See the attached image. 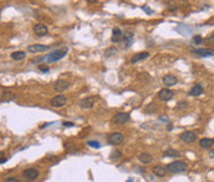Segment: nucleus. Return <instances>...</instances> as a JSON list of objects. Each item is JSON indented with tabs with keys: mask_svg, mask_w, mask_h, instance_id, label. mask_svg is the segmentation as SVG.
I'll return each instance as SVG.
<instances>
[{
	"mask_svg": "<svg viewBox=\"0 0 214 182\" xmlns=\"http://www.w3.org/2000/svg\"><path fill=\"white\" fill-rule=\"evenodd\" d=\"M66 53H67V47H65V48H60V50H56V51H53V52H51V53L46 55L45 61H46V62H48V63H51V62H56V61H58V60L63 58V57L66 56Z\"/></svg>",
	"mask_w": 214,
	"mask_h": 182,
	"instance_id": "obj_1",
	"label": "nucleus"
},
{
	"mask_svg": "<svg viewBox=\"0 0 214 182\" xmlns=\"http://www.w3.org/2000/svg\"><path fill=\"white\" fill-rule=\"evenodd\" d=\"M166 170L172 174H179L187 170V164L184 161H173L166 166Z\"/></svg>",
	"mask_w": 214,
	"mask_h": 182,
	"instance_id": "obj_2",
	"label": "nucleus"
},
{
	"mask_svg": "<svg viewBox=\"0 0 214 182\" xmlns=\"http://www.w3.org/2000/svg\"><path fill=\"white\" fill-rule=\"evenodd\" d=\"M108 144L110 145H119L124 141V135L119 131H115V133H111L108 135Z\"/></svg>",
	"mask_w": 214,
	"mask_h": 182,
	"instance_id": "obj_3",
	"label": "nucleus"
},
{
	"mask_svg": "<svg viewBox=\"0 0 214 182\" xmlns=\"http://www.w3.org/2000/svg\"><path fill=\"white\" fill-rule=\"evenodd\" d=\"M130 120V115L128 113H118L113 118V124L115 125H123Z\"/></svg>",
	"mask_w": 214,
	"mask_h": 182,
	"instance_id": "obj_4",
	"label": "nucleus"
},
{
	"mask_svg": "<svg viewBox=\"0 0 214 182\" xmlns=\"http://www.w3.org/2000/svg\"><path fill=\"white\" fill-rule=\"evenodd\" d=\"M66 103H67V98H66L65 96H62V94L56 96V97H53V98L50 101V104H51L53 108H62Z\"/></svg>",
	"mask_w": 214,
	"mask_h": 182,
	"instance_id": "obj_5",
	"label": "nucleus"
},
{
	"mask_svg": "<svg viewBox=\"0 0 214 182\" xmlns=\"http://www.w3.org/2000/svg\"><path fill=\"white\" fill-rule=\"evenodd\" d=\"M133 42H134V35L131 34V32H124V35H123V40H121V46H123V48H130L131 47V45H133Z\"/></svg>",
	"mask_w": 214,
	"mask_h": 182,
	"instance_id": "obj_6",
	"label": "nucleus"
},
{
	"mask_svg": "<svg viewBox=\"0 0 214 182\" xmlns=\"http://www.w3.org/2000/svg\"><path fill=\"white\" fill-rule=\"evenodd\" d=\"M192 53L201 56V57H209L214 55V50L212 48H191Z\"/></svg>",
	"mask_w": 214,
	"mask_h": 182,
	"instance_id": "obj_7",
	"label": "nucleus"
},
{
	"mask_svg": "<svg viewBox=\"0 0 214 182\" xmlns=\"http://www.w3.org/2000/svg\"><path fill=\"white\" fill-rule=\"evenodd\" d=\"M158 98L162 101V102H168L173 98V92L168 88H163L158 92Z\"/></svg>",
	"mask_w": 214,
	"mask_h": 182,
	"instance_id": "obj_8",
	"label": "nucleus"
},
{
	"mask_svg": "<svg viewBox=\"0 0 214 182\" xmlns=\"http://www.w3.org/2000/svg\"><path fill=\"white\" fill-rule=\"evenodd\" d=\"M22 175H24V177H25L26 180L34 181V180H36V179L40 176V172H38V170L31 167V169H26V170L22 172Z\"/></svg>",
	"mask_w": 214,
	"mask_h": 182,
	"instance_id": "obj_9",
	"label": "nucleus"
},
{
	"mask_svg": "<svg viewBox=\"0 0 214 182\" xmlns=\"http://www.w3.org/2000/svg\"><path fill=\"white\" fill-rule=\"evenodd\" d=\"M179 138H181V140H182L183 143L191 144V143H193V141L197 139V135H196V133H193V131H184V133L181 134Z\"/></svg>",
	"mask_w": 214,
	"mask_h": 182,
	"instance_id": "obj_10",
	"label": "nucleus"
},
{
	"mask_svg": "<svg viewBox=\"0 0 214 182\" xmlns=\"http://www.w3.org/2000/svg\"><path fill=\"white\" fill-rule=\"evenodd\" d=\"M53 88H55V91H57V92H65L66 89L70 88V83H68L67 81H65V79H58V81L55 82Z\"/></svg>",
	"mask_w": 214,
	"mask_h": 182,
	"instance_id": "obj_11",
	"label": "nucleus"
},
{
	"mask_svg": "<svg viewBox=\"0 0 214 182\" xmlns=\"http://www.w3.org/2000/svg\"><path fill=\"white\" fill-rule=\"evenodd\" d=\"M94 103H95V99L93 97H87L79 102V107L82 109H90L94 107Z\"/></svg>",
	"mask_w": 214,
	"mask_h": 182,
	"instance_id": "obj_12",
	"label": "nucleus"
},
{
	"mask_svg": "<svg viewBox=\"0 0 214 182\" xmlns=\"http://www.w3.org/2000/svg\"><path fill=\"white\" fill-rule=\"evenodd\" d=\"M50 47L46 45H41V43H35V45H30L27 47V51L31 53H37V52H45L47 51Z\"/></svg>",
	"mask_w": 214,
	"mask_h": 182,
	"instance_id": "obj_13",
	"label": "nucleus"
},
{
	"mask_svg": "<svg viewBox=\"0 0 214 182\" xmlns=\"http://www.w3.org/2000/svg\"><path fill=\"white\" fill-rule=\"evenodd\" d=\"M34 32L38 37H42V36H46L47 32H48V29L45 24H36L34 26Z\"/></svg>",
	"mask_w": 214,
	"mask_h": 182,
	"instance_id": "obj_14",
	"label": "nucleus"
},
{
	"mask_svg": "<svg viewBox=\"0 0 214 182\" xmlns=\"http://www.w3.org/2000/svg\"><path fill=\"white\" fill-rule=\"evenodd\" d=\"M123 35H124V32L121 31V29H120V27H114V29H113L111 42H114V43L121 42V40H123Z\"/></svg>",
	"mask_w": 214,
	"mask_h": 182,
	"instance_id": "obj_15",
	"label": "nucleus"
},
{
	"mask_svg": "<svg viewBox=\"0 0 214 182\" xmlns=\"http://www.w3.org/2000/svg\"><path fill=\"white\" fill-rule=\"evenodd\" d=\"M162 81H163V84L167 86V87H172V86H175V84L178 82L177 77L173 76V74H166V76L163 77Z\"/></svg>",
	"mask_w": 214,
	"mask_h": 182,
	"instance_id": "obj_16",
	"label": "nucleus"
},
{
	"mask_svg": "<svg viewBox=\"0 0 214 182\" xmlns=\"http://www.w3.org/2000/svg\"><path fill=\"white\" fill-rule=\"evenodd\" d=\"M148 56H150V53H148L147 51H145V52H139V53L134 55V57L131 58V63L135 65V63H138L139 61H143L145 58H147Z\"/></svg>",
	"mask_w": 214,
	"mask_h": 182,
	"instance_id": "obj_17",
	"label": "nucleus"
},
{
	"mask_svg": "<svg viewBox=\"0 0 214 182\" xmlns=\"http://www.w3.org/2000/svg\"><path fill=\"white\" fill-rule=\"evenodd\" d=\"M203 93V87L201 86V84H194L191 89H189V96H192V97H198V96H201Z\"/></svg>",
	"mask_w": 214,
	"mask_h": 182,
	"instance_id": "obj_18",
	"label": "nucleus"
},
{
	"mask_svg": "<svg viewBox=\"0 0 214 182\" xmlns=\"http://www.w3.org/2000/svg\"><path fill=\"white\" fill-rule=\"evenodd\" d=\"M16 98V94L12 93V92H9V91H5L1 93V103L4 102H11Z\"/></svg>",
	"mask_w": 214,
	"mask_h": 182,
	"instance_id": "obj_19",
	"label": "nucleus"
},
{
	"mask_svg": "<svg viewBox=\"0 0 214 182\" xmlns=\"http://www.w3.org/2000/svg\"><path fill=\"white\" fill-rule=\"evenodd\" d=\"M213 145H214V140L211 139V138H203L199 141V146L203 147V149H211V147H213Z\"/></svg>",
	"mask_w": 214,
	"mask_h": 182,
	"instance_id": "obj_20",
	"label": "nucleus"
},
{
	"mask_svg": "<svg viewBox=\"0 0 214 182\" xmlns=\"http://www.w3.org/2000/svg\"><path fill=\"white\" fill-rule=\"evenodd\" d=\"M152 172H153V175L157 176V177H165L167 170H166V167H162V166H155V167L152 169Z\"/></svg>",
	"mask_w": 214,
	"mask_h": 182,
	"instance_id": "obj_21",
	"label": "nucleus"
},
{
	"mask_svg": "<svg viewBox=\"0 0 214 182\" xmlns=\"http://www.w3.org/2000/svg\"><path fill=\"white\" fill-rule=\"evenodd\" d=\"M138 159H139V161H140L141 164H150V162L152 161V156H151L150 154H147V152H141V154H139V155H138Z\"/></svg>",
	"mask_w": 214,
	"mask_h": 182,
	"instance_id": "obj_22",
	"label": "nucleus"
},
{
	"mask_svg": "<svg viewBox=\"0 0 214 182\" xmlns=\"http://www.w3.org/2000/svg\"><path fill=\"white\" fill-rule=\"evenodd\" d=\"M179 154L177 150H175V149H167L165 152H163V156L165 157H175V159H177V157H179Z\"/></svg>",
	"mask_w": 214,
	"mask_h": 182,
	"instance_id": "obj_23",
	"label": "nucleus"
},
{
	"mask_svg": "<svg viewBox=\"0 0 214 182\" xmlns=\"http://www.w3.org/2000/svg\"><path fill=\"white\" fill-rule=\"evenodd\" d=\"M25 52L24 51H16V52H12L11 53V58L14 60V61H21V60H24L25 58Z\"/></svg>",
	"mask_w": 214,
	"mask_h": 182,
	"instance_id": "obj_24",
	"label": "nucleus"
},
{
	"mask_svg": "<svg viewBox=\"0 0 214 182\" xmlns=\"http://www.w3.org/2000/svg\"><path fill=\"white\" fill-rule=\"evenodd\" d=\"M116 52H118V50H116L115 47H109V48H107V50L104 51V56H105V57H111V56H114Z\"/></svg>",
	"mask_w": 214,
	"mask_h": 182,
	"instance_id": "obj_25",
	"label": "nucleus"
},
{
	"mask_svg": "<svg viewBox=\"0 0 214 182\" xmlns=\"http://www.w3.org/2000/svg\"><path fill=\"white\" fill-rule=\"evenodd\" d=\"M155 110H157L156 106H155V103H150V104L145 108V111H146L147 114H150V113H152V111H155Z\"/></svg>",
	"mask_w": 214,
	"mask_h": 182,
	"instance_id": "obj_26",
	"label": "nucleus"
},
{
	"mask_svg": "<svg viewBox=\"0 0 214 182\" xmlns=\"http://www.w3.org/2000/svg\"><path fill=\"white\" fill-rule=\"evenodd\" d=\"M87 144L90 146V147H95V149H99V147L102 146L100 144H99V143H98V141H94V140H89Z\"/></svg>",
	"mask_w": 214,
	"mask_h": 182,
	"instance_id": "obj_27",
	"label": "nucleus"
},
{
	"mask_svg": "<svg viewBox=\"0 0 214 182\" xmlns=\"http://www.w3.org/2000/svg\"><path fill=\"white\" fill-rule=\"evenodd\" d=\"M207 43H214V31L213 32H211L208 36L206 37V40H204Z\"/></svg>",
	"mask_w": 214,
	"mask_h": 182,
	"instance_id": "obj_28",
	"label": "nucleus"
},
{
	"mask_svg": "<svg viewBox=\"0 0 214 182\" xmlns=\"http://www.w3.org/2000/svg\"><path fill=\"white\" fill-rule=\"evenodd\" d=\"M193 42L196 45H201L203 42V38H202V36H199V35H196V36L193 37Z\"/></svg>",
	"mask_w": 214,
	"mask_h": 182,
	"instance_id": "obj_29",
	"label": "nucleus"
},
{
	"mask_svg": "<svg viewBox=\"0 0 214 182\" xmlns=\"http://www.w3.org/2000/svg\"><path fill=\"white\" fill-rule=\"evenodd\" d=\"M114 154H115V155H111V156H110V159H114V160H115V159H118V157H120V156H121V152H120V151H115Z\"/></svg>",
	"mask_w": 214,
	"mask_h": 182,
	"instance_id": "obj_30",
	"label": "nucleus"
},
{
	"mask_svg": "<svg viewBox=\"0 0 214 182\" xmlns=\"http://www.w3.org/2000/svg\"><path fill=\"white\" fill-rule=\"evenodd\" d=\"M38 70H40L41 72H48V71H50V68L46 67V66H38Z\"/></svg>",
	"mask_w": 214,
	"mask_h": 182,
	"instance_id": "obj_31",
	"label": "nucleus"
},
{
	"mask_svg": "<svg viewBox=\"0 0 214 182\" xmlns=\"http://www.w3.org/2000/svg\"><path fill=\"white\" fill-rule=\"evenodd\" d=\"M63 126H67V128L74 126V123H72V121H65V123H63Z\"/></svg>",
	"mask_w": 214,
	"mask_h": 182,
	"instance_id": "obj_32",
	"label": "nucleus"
},
{
	"mask_svg": "<svg viewBox=\"0 0 214 182\" xmlns=\"http://www.w3.org/2000/svg\"><path fill=\"white\" fill-rule=\"evenodd\" d=\"M40 61H45V57H38V58H36V60H32L31 63H37V62H40Z\"/></svg>",
	"mask_w": 214,
	"mask_h": 182,
	"instance_id": "obj_33",
	"label": "nucleus"
},
{
	"mask_svg": "<svg viewBox=\"0 0 214 182\" xmlns=\"http://www.w3.org/2000/svg\"><path fill=\"white\" fill-rule=\"evenodd\" d=\"M4 182H17V181H16V179H14V177H7V179H5V181Z\"/></svg>",
	"mask_w": 214,
	"mask_h": 182,
	"instance_id": "obj_34",
	"label": "nucleus"
},
{
	"mask_svg": "<svg viewBox=\"0 0 214 182\" xmlns=\"http://www.w3.org/2000/svg\"><path fill=\"white\" fill-rule=\"evenodd\" d=\"M143 10H145L147 14H152V10H151V9H148L147 6H143Z\"/></svg>",
	"mask_w": 214,
	"mask_h": 182,
	"instance_id": "obj_35",
	"label": "nucleus"
},
{
	"mask_svg": "<svg viewBox=\"0 0 214 182\" xmlns=\"http://www.w3.org/2000/svg\"><path fill=\"white\" fill-rule=\"evenodd\" d=\"M160 120H162V121H168V119H167L166 116H160Z\"/></svg>",
	"mask_w": 214,
	"mask_h": 182,
	"instance_id": "obj_36",
	"label": "nucleus"
},
{
	"mask_svg": "<svg viewBox=\"0 0 214 182\" xmlns=\"http://www.w3.org/2000/svg\"><path fill=\"white\" fill-rule=\"evenodd\" d=\"M167 129H168V130H172V125H171V124H170V125H168V126H167Z\"/></svg>",
	"mask_w": 214,
	"mask_h": 182,
	"instance_id": "obj_37",
	"label": "nucleus"
},
{
	"mask_svg": "<svg viewBox=\"0 0 214 182\" xmlns=\"http://www.w3.org/2000/svg\"><path fill=\"white\" fill-rule=\"evenodd\" d=\"M209 154H211V156H214V151H211Z\"/></svg>",
	"mask_w": 214,
	"mask_h": 182,
	"instance_id": "obj_38",
	"label": "nucleus"
}]
</instances>
